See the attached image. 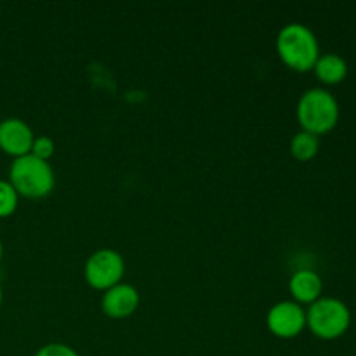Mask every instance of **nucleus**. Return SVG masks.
Here are the masks:
<instances>
[{
	"label": "nucleus",
	"instance_id": "1",
	"mask_svg": "<svg viewBox=\"0 0 356 356\" xmlns=\"http://www.w3.org/2000/svg\"><path fill=\"white\" fill-rule=\"evenodd\" d=\"M296 115L301 131L312 132L320 138L336 129L341 110L336 96L330 90L325 87H312L299 97Z\"/></svg>",
	"mask_w": 356,
	"mask_h": 356
},
{
	"label": "nucleus",
	"instance_id": "2",
	"mask_svg": "<svg viewBox=\"0 0 356 356\" xmlns=\"http://www.w3.org/2000/svg\"><path fill=\"white\" fill-rule=\"evenodd\" d=\"M277 52L282 61L294 72H309L320 58L318 38L306 24L289 23L278 31Z\"/></svg>",
	"mask_w": 356,
	"mask_h": 356
},
{
	"label": "nucleus",
	"instance_id": "3",
	"mask_svg": "<svg viewBox=\"0 0 356 356\" xmlns=\"http://www.w3.org/2000/svg\"><path fill=\"white\" fill-rule=\"evenodd\" d=\"M9 183L19 197L38 200L47 197L56 183L54 170L45 160L30 155L14 159L9 169Z\"/></svg>",
	"mask_w": 356,
	"mask_h": 356
},
{
	"label": "nucleus",
	"instance_id": "4",
	"mask_svg": "<svg viewBox=\"0 0 356 356\" xmlns=\"http://www.w3.org/2000/svg\"><path fill=\"white\" fill-rule=\"evenodd\" d=\"M351 325V312L337 298H320L306 309V327L322 341L343 337Z\"/></svg>",
	"mask_w": 356,
	"mask_h": 356
},
{
	"label": "nucleus",
	"instance_id": "5",
	"mask_svg": "<svg viewBox=\"0 0 356 356\" xmlns=\"http://www.w3.org/2000/svg\"><path fill=\"white\" fill-rule=\"evenodd\" d=\"M125 273L124 257L113 249H99L90 254L83 266L87 284L97 291H108L120 284Z\"/></svg>",
	"mask_w": 356,
	"mask_h": 356
},
{
	"label": "nucleus",
	"instance_id": "6",
	"mask_svg": "<svg viewBox=\"0 0 356 356\" xmlns=\"http://www.w3.org/2000/svg\"><path fill=\"white\" fill-rule=\"evenodd\" d=\"M268 330L280 339H294L306 329V309L294 301H282L268 312Z\"/></svg>",
	"mask_w": 356,
	"mask_h": 356
},
{
	"label": "nucleus",
	"instance_id": "7",
	"mask_svg": "<svg viewBox=\"0 0 356 356\" xmlns=\"http://www.w3.org/2000/svg\"><path fill=\"white\" fill-rule=\"evenodd\" d=\"M35 134L21 118H6L0 122V149L13 159L30 155Z\"/></svg>",
	"mask_w": 356,
	"mask_h": 356
},
{
	"label": "nucleus",
	"instance_id": "8",
	"mask_svg": "<svg viewBox=\"0 0 356 356\" xmlns=\"http://www.w3.org/2000/svg\"><path fill=\"white\" fill-rule=\"evenodd\" d=\"M139 306V292L131 284H117L115 287L104 291L101 299V308L104 315L115 320L129 318L132 313H136Z\"/></svg>",
	"mask_w": 356,
	"mask_h": 356
},
{
	"label": "nucleus",
	"instance_id": "9",
	"mask_svg": "<svg viewBox=\"0 0 356 356\" xmlns=\"http://www.w3.org/2000/svg\"><path fill=\"white\" fill-rule=\"evenodd\" d=\"M289 291H291L294 302L298 305H313L322 298L323 282L320 275L313 270H299L289 280Z\"/></svg>",
	"mask_w": 356,
	"mask_h": 356
},
{
	"label": "nucleus",
	"instance_id": "10",
	"mask_svg": "<svg viewBox=\"0 0 356 356\" xmlns=\"http://www.w3.org/2000/svg\"><path fill=\"white\" fill-rule=\"evenodd\" d=\"M313 72L316 79L325 86H337L348 76V63L339 54L327 52V54H320L313 66Z\"/></svg>",
	"mask_w": 356,
	"mask_h": 356
},
{
	"label": "nucleus",
	"instance_id": "11",
	"mask_svg": "<svg viewBox=\"0 0 356 356\" xmlns=\"http://www.w3.org/2000/svg\"><path fill=\"white\" fill-rule=\"evenodd\" d=\"M320 149V138L312 132L299 131L291 139V153L299 162H308L316 156Z\"/></svg>",
	"mask_w": 356,
	"mask_h": 356
},
{
	"label": "nucleus",
	"instance_id": "12",
	"mask_svg": "<svg viewBox=\"0 0 356 356\" xmlns=\"http://www.w3.org/2000/svg\"><path fill=\"white\" fill-rule=\"evenodd\" d=\"M17 204H19V195L14 190L13 184L9 181L0 179V219L13 216Z\"/></svg>",
	"mask_w": 356,
	"mask_h": 356
},
{
	"label": "nucleus",
	"instance_id": "13",
	"mask_svg": "<svg viewBox=\"0 0 356 356\" xmlns=\"http://www.w3.org/2000/svg\"><path fill=\"white\" fill-rule=\"evenodd\" d=\"M54 141L51 138H47V136H38V138H35L33 146H31V155L49 162V159L54 155Z\"/></svg>",
	"mask_w": 356,
	"mask_h": 356
},
{
	"label": "nucleus",
	"instance_id": "14",
	"mask_svg": "<svg viewBox=\"0 0 356 356\" xmlns=\"http://www.w3.org/2000/svg\"><path fill=\"white\" fill-rule=\"evenodd\" d=\"M35 356H79L73 348H70L68 344L61 343H51L42 346L40 350L35 353Z\"/></svg>",
	"mask_w": 356,
	"mask_h": 356
},
{
	"label": "nucleus",
	"instance_id": "15",
	"mask_svg": "<svg viewBox=\"0 0 356 356\" xmlns=\"http://www.w3.org/2000/svg\"><path fill=\"white\" fill-rule=\"evenodd\" d=\"M2 301H3V292H2V285H0V306H2Z\"/></svg>",
	"mask_w": 356,
	"mask_h": 356
},
{
	"label": "nucleus",
	"instance_id": "16",
	"mask_svg": "<svg viewBox=\"0 0 356 356\" xmlns=\"http://www.w3.org/2000/svg\"><path fill=\"white\" fill-rule=\"evenodd\" d=\"M2 257H3V245L2 242H0V261H2Z\"/></svg>",
	"mask_w": 356,
	"mask_h": 356
}]
</instances>
